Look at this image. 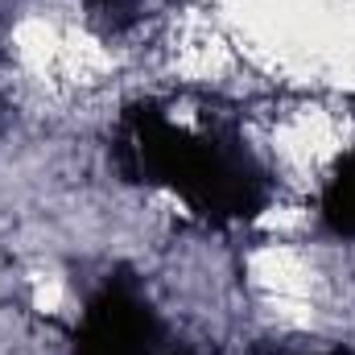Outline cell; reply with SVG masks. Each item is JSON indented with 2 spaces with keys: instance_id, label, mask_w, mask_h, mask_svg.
Masks as SVG:
<instances>
[{
  "instance_id": "1",
  "label": "cell",
  "mask_w": 355,
  "mask_h": 355,
  "mask_svg": "<svg viewBox=\"0 0 355 355\" xmlns=\"http://www.w3.org/2000/svg\"><path fill=\"white\" fill-rule=\"evenodd\" d=\"M112 157L128 182H153L174 190L194 215L211 223L257 219L272 198L268 170L236 132H186L153 103H137L120 116Z\"/></svg>"
},
{
  "instance_id": "5",
  "label": "cell",
  "mask_w": 355,
  "mask_h": 355,
  "mask_svg": "<svg viewBox=\"0 0 355 355\" xmlns=\"http://www.w3.org/2000/svg\"><path fill=\"white\" fill-rule=\"evenodd\" d=\"M327 355H352V352L347 347H335V352H327Z\"/></svg>"
},
{
  "instance_id": "3",
  "label": "cell",
  "mask_w": 355,
  "mask_h": 355,
  "mask_svg": "<svg viewBox=\"0 0 355 355\" xmlns=\"http://www.w3.org/2000/svg\"><path fill=\"white\" fill-rule=\"evenodd\" d=\"M322 227L339 240H355V149L335 166L322 186Z\"/></svg>"
},
{
  "instance_id": "2",
  "label": "cell",
  "mask_w": 355,
  "mask_h": 355,
  "mask_svg": "<svg viewBox=\"0 0 355 355\" xmlns=\"http://www.w3.org/2000/svg\"><path fill=\"white\" fill-rule=\"evenodd\" d=\"M162 318L141 297V289L124 277L107 281L75 327L71 355H157L162 352Z\"/></svg>"
},
{
  "instance_id": "4",
  "label": "cell",
  "mask_w": 355,
  "mask_h": 355,
  "mask_svg": "<svg viewBox=\"0 0 355 355\" xmlns=\"http://www.w3.org/2000/svg\"><path fill=\"white\" fill-rule=\"evenodd\" d=\"M83 8L103 33H124L141 17V0H83Z\"/></svg>"
}]
</instances>
